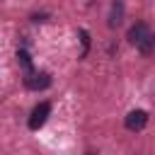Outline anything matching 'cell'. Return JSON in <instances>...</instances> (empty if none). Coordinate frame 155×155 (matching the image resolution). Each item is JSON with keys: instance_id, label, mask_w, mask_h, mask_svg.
I'll use <instances>...</instances> for the list:
<instances>
[{"instance_id": "cell-2", "label": "cell", "mask_w": 155, "mask_h": 155, "mask_svg": "<svg viewBox=\"0 0 155 155\" xmlns=\"http://www.w3.org/2000/svg\"><path fill=\"white\" fill-rule=\"evenodd\" d=\"M126 128L128 131H143L145 128V124H148V111H143V109H133V111H128L126 114Z\"/></svg>"}, {"instance_id": "cell-1", "label": "cell", "mask_w": 155, "mask_h": 155, "mask_svg": "<svg viewBox=\"0 0 155 155\" xmlns=\"http://www.w3.org/2000/svg\"><path fill=\"white\" fill-rule=\"evenodd\" d=\"M48 114H51V104H48V102L36 104V107H34V111H31V116H29V121H27V124H29V128H31V131L41 128V126L46 124Z\"/></svg>"}, {"instance_id": "cell-4", "label": "cell", "mask_w": 155, "mask_h": 155, "mask_svg": "<svg viewBox=\"0 0 155 155\" xmlns=\"http://www.w3.org/2000/svg\"><path fill=\"white\" fill-rule=\"evenodd\" d=\"M148 34H150L148 24H145V22H138V24H133V27L128 29V36H126V39H128V44L138 46V44H140V41H143V39L148 36Z\"/></svg>"}, {"instance_id": "cell-5", "label": "cell", "mask_w": 155, "mask_h": 155, "mask_svg": "<svg viewBox=\"0 0 155 155\" xmlns=\"http://www.w3.org/2000/svg\"><path fill=\"white\" fill-rule=\"evenodd\" d=\"M121 19H124V2L121 0H114L111 2V12H109V27L116 29L121 24Z\"/></svg>"}, {"instance_id": "cell-3", "label": "cell", "mask_w": 155, "mask_h": 155, "mask_svg": "<svg viewBox=\"0 0 155 155\" xmlns=\"http://www.w3.org/2000/svg\"><path fill=\"white\" fill-rule=\"evenodd\" d=\"M24 85H27V90H46L51 85V75L48 73H29L24 78Z\"/></svg>"}, {"instance_id": "cell-6", "label": "cell", "mask_w": 155, "mask_h": 155, "mask_svg": "<svg viewBox=\"0 0 155 155\" xmlns=\"http://www.w3.org/2000/svg\"><path fill=\"white\" fill-rule=\"evenodd\" d=\"M153 44H155V36H153V34H148V36H145L136 48H138L143 56H150V53H153Z\"/></svg>"}, {"instance_id": "cell-7", "label": "cell", "mask_w": 155, "mask_h": 155, "mask_svg": "<svg viewBox=\"0 0 155 155\" xmlns=\"http://www.w3.org/2000/svg\"><path fill=\"white\" fill-rule=\"evenodd\" d=\"M17 63L24 68V70H31V56L27 51H17Z\"/></svg>"}]
</instances>
